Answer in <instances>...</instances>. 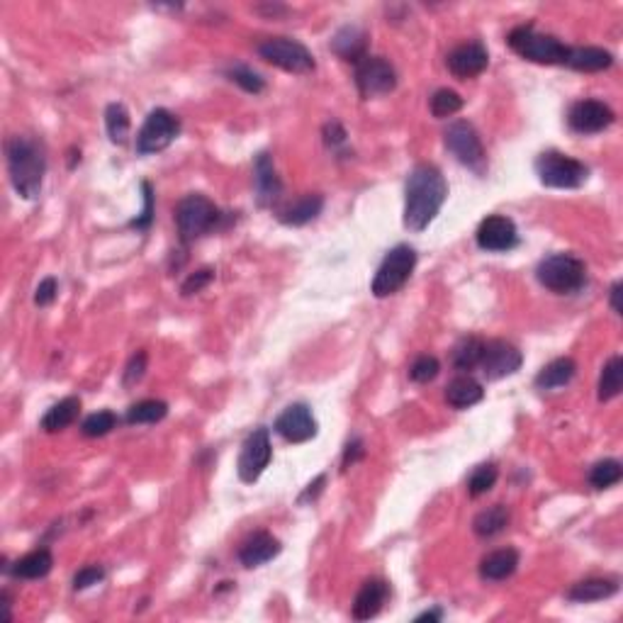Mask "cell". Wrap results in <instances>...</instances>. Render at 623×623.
Listing matches in <instances>:
<instances>
[{"label":"cell","mask_w":623,"mask_h":623,"mask_svg":"<svg viewBox=\"0 0 623 623\" xmlns=\"http://www.w3.org/2000/svg\"><path fill=\"white\" fill-rule=\"evenodd\" d=\"M623 387V360L621 356H614L606 360V366L602 368V377H599V400L609 402L621 394Z\"/></svg>","instance_id":"obj_31"},{"label":"cell","mask_w":623,"mask_h":623,"mask_svg":"<svg viewBox=\"0 0 623 623\" xmlns=\"http://www.w3.org/2000/svg\"><path fill=\"white\" fill-rule=\"evenodd\" d=\"M56 293H59L56 278H44V280L37 285V290H35V304H37V307L52 304L56 300Z\"/></svg>","instance_id":"obj_44"},{"label":"cell","mask_w":623,"mask_h":623,"mask_svg":"<svg viewBox=\"0 0 623 623\" xmlns=\"http://www.w3.org/2000/svg\"><path fill=\"white\" fill-rule=\"evenodd\" d=\"M497 477H499V470H497V465H492V463L477 465L475 473L467 480V492H470V497L487 495V492L495 487Z\"/></svg>","instance_id":"obj_37"},{"label":"cell","mask_w":623,"mask_h":623,"mask_svg":"<svg viewBox=\"0 0 623 623\" xmlns=\"http://www.w3.org/2000/svg\"><path fill=\"white\" fill-rule=\"evenodd\" d=\"M181 132V122L175 117L174 112L164 110V108H156L147 115L144 125L139 129L137 134V154L149 156L158 154L174 144V139L178 137Z\"/></svg>","instance_id":"obj_9"},{"label":"cell","mask_w":623,"mask_h":623,"mask_svg":"<svg viewBox=\"0 0 623 623\" xmlns=\"http://www.w3.org/2000/svg\"><path fill=\"white\" fill-rule=\"evenodd\" d=\"M321 207H324V198H321V195H303V198H297V200L290 202V205H285L283 210L278 212V220L283 222V224H287V227H303L307 222L320 217Z\"/></svg>","instance_id":"obj_21"},{"label":"cell","mask_w":623,"mask_h":623,"mask_svg":"<svg viewBox=\"0 0 623 623\" xmlns=\"http://www.w3.org/2000/svg\"><path fill=\"white\" fill-rule=\"evenodd\" d=\"M230 78L234 83H239L241 88L247 93H261L263 88H266V83H263V78L256 74V71H251L248 66H241V64H237V66H231L230 69Z\"/></svg>","instance_id":"obj_40"},{"label":"cell","mask_w":623,"mask_h":623,"mask_svg":"<svg viewBox=\"0 0 623 623\" xmlns=\"http://www.w3.org/2000/svg\"><path fill=\"white\" fill-rule=\"evenodd\" d=\"M115 426H117V417H115L110 409H102V412L91 414V417L83 422V433H85L88 439H98V436L110 433Z\"/></svg>","instance_id":"obj_38"},{"label":"cell","mask_w":623,"mask_h":623,"mask_svg":"<svg viewBox=\"0 0 623 623\" xmlns=\"http://www.w3.org/2000/svg\"><path fill=\"white\" fill-rule=\"evenodd\" d=\"M102 578H105V570L101 565H85L76 572L74 589H88V587L102 582Z\"/></svg>","instance_id":"obj_42"},{"label":"cell","mask_w":623,"mask_h":623,"mask_svg":"<svg viewBox=\"0 0 623 623\" xmlns=\"http://www.w3.org/2000/svg\"><path fill=\"white\" fill-rule=\"evenodd\" d=\"M5 154H8L10 183L15 193L25 200L39 198L46 174L44 147L32 137H12L5 144Z\"/></svg>","instance_id":"obj_2"},{"label":"cell","mask_w":623,"mask_h":623,"mask_svg":"<svg viewBox=\"0 0 623 623\" xmlns=\"http://www.w3.org/2000/svg\"><path fill=\"white\" fill-rule=\"evenodd\" d=\"M214 278V271L212 268H202L198 273L188 275V280L183 283V295H195L200 293L202 287H207Z\"/></svg>","instance_id":"obj_43"},{"label":"cell","mask_w":623,"mask_h":623,"mask_svg":"<svg viewBox=\"0 0 623 623\" xmlns=\"http://www.w3.org/2000/svg\"><path fill=\"white\" fill-rule=\"evenodd\" d=\"M621 283H614L611 285V307H614L616 314H621Z\"/></svg>","instance_id":"obj_49"},{"label":"cell","mask_w":623,"mask_h":623,"mask_svg":"<svg viewBox=\"0 0 623 623\" xmlns=\"http://www.w3.org/2000/svg\"><path fill=\"white\" fill-rule=\"evenodd\" d=\"M536 174L538 181L548 188H579L587 181L589 168L572 156L546 151L536 158Z\"/></svg>","instance_id":"obj_7"},{"label":"cell","mask_w":623,"mask_h":623,"mask_svg":"<svg viewBox=\"0 0 623 623\" xmlns=\"http://www.w3.org/2000/svg\"><path fill=\"white\" fill-rule=\"evenodd\" d=\"M536 278L543 287H548L550 293L570 295L578 293L587 280V268L578 256L572 254H553L543 258L536 268Z\"/></svg>","instance_id":"obj_5"},{"label":"cell","mask_w":623,"mask_h":623,"mask_svg":"<svg viewBox=\"0 0 623 623\" xmlns=\"http://www.w3.org/2000/svg\"><path fill=\"white\" fill-rule=\"evenodd\" d=\"M439 370H441V363L436 360V358L419 356L412 363V368H409V377H412L414 383H422V385H426V383H431V380H436Z\"/></svg>","instance_id":"obj_39"},{"label":"cell","mask_w":623,"mask_h":623,"mask_svg":"<svg viewBox=\"0 0 623 623\" xmlns=\"http://www.w3.org/2000/svg\"><path fill=\"white\" fill-rule=\"evenodd\" d=\"M366 456V446H363V441L360 439H353L346 446V450H344V470L346 467H351V465H356L358 460L363 458Z\"/></svg>","instance_id":"obj_46"},{"label":"cell","mask_w":623,"mask_h":623,"mask_svg":"<svg viewBox=\"0 0 623 623\" xmlns=\"http://www.w3.org/2000/svg\"><path fill=\"white\" fill-rule=\"evenodd\" d=\"M523 363L522 351L516 349L514 344L505 339H492L485 341V349H482V360H480V368L487 376V380H502L506 376H514Z\"/></svg>","instance_id":"obj_13"},{"label":"cell","mask_w":623,"mask_h":623,"mask_svg":"<svg viewBox=\"0 0 623 623\" xmlns=\"http://www.w3.org/2000/svg\"><path fill=\"white\" fill-rule=\"evenodd\" d=\"M390 587L383 579H368L363 587L358 589L356 602H353V619L356 621H368L373 616L380 614V609L387 602Z\"/></svg>","instance_id":"obj_20"},{"label":"cell","mask_w":623,"mask_h":623,"mask_svg":"<svg viewBox=\"0 0 623 623\" xmlns=\"http://www.w3.org/2000/svg\"><path fill=\"white\" fill-rule=\"evenodd\" d=\"M142 188H144V212H142V217L132 222V227L147 230L149 224H151V217H154V198H151V185L144 183Z\"/></svg>","instance_id":"obj_45"},{"label":"cell","mask_w":623,"mask_h":623,"mask_svg":"<svg viewBox=\"0 0 623 623\" xmlns=\"http://www.w3.org/2000/svg\"><path fill=\"white\" fill-rule=\"evenodd\" d=\"M449 198V183L436 166L419 164L407 178L404 188V227L424 231Z\"/></svg>","instance_id":"obj_1"},{"label":"cell","mask_w":623,"mask_h":623,"mask_svg":"<svg viewBox=\"0 0 623 623\" xmlns=\"http://www.w3.org/2000/svg\"><path fill=\"white\" fill-rule=\"evenodd\" d=\"M578 373V363L572 358H555L536 376V387L538 390H558L565 387Z\"/></svg>","instance_id":"obj_27"},{"label":"cell","mask_w":623,"mask_h":623,"mask_svg":"<svg viewBox=\"0 0 623 623\" xmlns=\"http://www.w3.org/2000/svg\"><path fill=\"white\" fill-rule=\"evenodd\" d=\"M324 482H327V475L317 477V480H314V482H312V485L307 487V492H304V495L300 497V502H307L310 497H312V499H314V497H317L321 492V485H324Z\"/></svg>","instance_id":"obj_48"},{"label":"cell","mask_w":623,"mask_h":623,"mask_svg":"<svg viewBox=\"0 0 623 623\" xmlns=\"http://www.w3.org/2000/svg\"><path fill=\"white\" fill-rule=\"evenodd\" d=\"M222 220L220 207L200 193L185 195L183 200L175 205V227L183 244H190L195 239L205 237L207 231L217 227Z\"/></svg>","instance_id":"obj_3"},{"label":"cell","mask_w":623,"mask_h":623,"mask_svg":"<svg viewBox=\"0 0 623 623\" xmlns=\"http://www.w3.org/2000/svg\"><path fill=\"white\" fill-rule=\"evenodd\" d=\"M356 85L363 98L387 95L397 85V74L383 56H366L356 64Z\"/></svg>","instance_id":"obj_12"},{"label":"cell","mask_w":623,"mask_h":623,"mask_svg":"<svg viewBox=\"0 0 623 623\" xmlns=\"http://www.w3.org/2000/svg\"><path fill=\"white\" fill-rule=\"evenodd\" d=\"M441 619H443V611H441V609H431V611H424V614L417 616V623L441 621Z\"/></svg>","instance_id":"obj_50"},{"label":"cell","mask_w":623,"mask_h":623,"mask_svg":"<svg viewBox=\"0 0 623 623\" xmlns=\"http://www.w3.org/2000/svg\"><path fill=\"white\" fill-rule=\"evenodd\" d=\"M485 397V390L477 383L475 377L470 376H458L453 377L446 387V402L453 407V409H467L473 404L482 402Z\"/></svg>","instance_id":"obj_24"},{"label":"cell","mask_w":623,"mask_h":623,"mask_svg":"<svg viewBox=\"0 0 623 623\" xmlns=\"http://www.w3.org/2000/svg\"><path fill=\"white\" fill-rule=\"evenodd\" d=\"M144 370H147V351H137L134 356H132V360H129L127 370H125V387H132L137 385L139 380L144 377Z\"/></svg>","instance_id":"obj_41"},{"label":"cell","mask_w":623,"mask_h":623,"mask_svg":"<svg viewBox=\"0 0 623 623\" xmlns=\"http://www.w3.org/2000/svg\"><path fill=\"white\" fill-rule=\"evenodd\" d=\"M443 142H446V149L458 158L460 164L473 168L477 174L485 171V147L480 142L477 129L467 119L450 122L446 132H443Z\"/></svg>","instance_id":"obj_8"},{"label":"cell","mask_w":623,"mask_h":623,"mask_svg":"<svg viewBox=\"0 0 623 623\" xmlns=\"http://www.w3.org/2000/svg\"><path fill=\"white\" fill-rule=\"evenodd\" d=\"M168 414V404L164 400H142V402L132 404L127 409L129 424H156L166 419Z\"/></svg>","instance_id":"obj_34"},{"label":"cell","mask_w":623,"mask_h":623,"mask_svg":"<svg viewBox=\"0 0 623 623\" xmlns=\"http://www.w3.org/2000/svg\"><path fill=\"white\" fill-rule=\"evenodd\" d=\"M509 519L512 514L506 509L505 505H495L490 509H482L477 514L475 522H473V531L480 536V538H492L497 533H502L509 526Z\"/></svg>","instance_id":"obj_30"},{"label":"cell","mask_w":623,"mask_h":623,"mask_svg":"<svg viewBox=\"0 0 623 623\" xmlns=\"http://www.w3.org/2000/svg\"><path fill=\"white\" fill-rule=\"evenodd\" d=\"M78 412H81V400L78 397H64L61 402H56L54 407L46 409V414L42 417V429L46 433L64 431L66 426H71L76 422Z\"/></svg>","instance_id":"obj_28"},{"label":"cell","mask_w":623,"mask_h":623,"mask_svg":"<svg viewBox=\"0 0 623 623\" xmlns=\"http://www.w3.org/2000/svg\"><path fill=\"white\" fill-rule=\"evenodd\" d=\"M519 568V553L514 548H502L490 553L480 562V578L487 582H502V579L512 578Z\"/></svg>","instance_id":"obj_23"},{"label":"cell","mask_w":623,"mask_h":623,"mask_svg":"<svg viewBox=\"0 0 623 623\" xmlns=\"http://www.w3.org/2000/svg\"><path fill=\"white\" fill-rule=\"evenodd\" d=\"M275 431L290 443H304L317 436V419L307 404H290L275 419Z\"/></svg>","instance_id":"obj_16"},{"label":"cell","mask_w":623,"mask_h":623,"mask_svg":"<svg viewBox=\"0 0 623 623\" xmlns=\"http://www.w3.org/2000/svg\"><path fill=\"white\" fill-rule=\"evenodd\" d=\"M623 467L619 460H599L592 470H589V485L595 490H606V487H614L616 482H621Z\"/></svg>","instance_id":"obj_35"},{"label":"cell","mask_w":623,"mask_h":623,"mask_svg":"<svg viewBox=\"0 0 623 623\" xmlns=\"http://www.w3.org/2000/svg\"><path fill=\"white\" fill-rule=\"evenodd\" d=\"M254 185H256V202L258 207H271L280 198V178L275 175L273 158L266 151H261L254 161Z\"/></svg>","instance_id":"obj_18"},{"label":"cell","mask_w":623,"mask_h":623,"mask_svg":"<svg viewBox=\"0 0 623 623\" xmlns=\"http://www.w3.org/2000/svg\"><path fill=\"white\" fill-rule=\"evenodd\" d=\"M129 112L122 102H110L105 110V127L110 134L112 144H125L129 137Z\"/></svg>","instance_id":"obj_33"},{"label":"cell","mask_w":623,"mask_h":623,"mask_svg":"<svg viewBox=\"0 0 623 623\" xmlns=\"http://www.w3.org/2000/svg\"><path fill=\"white\" fill-rule=\"evenodd\" d=\"M475 237L477 247L482 248V251H495V254L512 251L519 244L516 224H514V220L505 217V214H492V217L480 222Z\"/></svg>","instance_id":"obj_14"},{"label":"cell","mask_w":623,"mask_h":623,"mask_svg":"<svg viewBox=\"0 0 623 623\" xmlns=\"http://www.w3.org/2000/svg\"><path fill=\"white\" fill-rule=\"evenodd\" d=\"M506 42H509V46H512L516 54L522 56V59H529L533 64L555 66L568 61L570 46L562 44L560 39L550 37V35L536 32L531 25L512 29V35H509Z\"/></svg>","instance_id":"obj_4"},{"label":"cell","mask_w":623,"mask_h":623,"mask_svg":"<svg viewBox=\"0 0 623 623\" xmlns=\"http://www.w3.org/2000/svg\"><path fill=\"white\" fill-rule=\"evenodd\" d=\"M619 592V582L609 578H592L582 579L578 585L572 587L568 592L570 602H578V604H587V602H602V599H609Z\"/></svg>","instance_id":"obj_26"},{"label":"cell","mask_w":623,"mask_h":623,"mask_svg":"<svg viewBox=\"0 0 623 623\" xmlns=\"http://www.w3.org/2000/svg\"><path fill=\"white\" fill-rule=\"evenodd\" d=\"M487 61H490V54L482 42H467V44L456 46L449 54V71L456 78H475L487 69Z\"/></svg>","instance_id":"obj_17"},{"label":"cell","mask_w":623,"mask_h":623,"mask_svg":"<svg viewBox=\"0 0 623 623\" xmlns=\"http://www.w3.org/2000/svg\"><path fill=\"white\" fill-rule=\"evenodd\" d=\"M280 541L275 538L273 533L256 531L254 536H248L244 546L239 548V560L244 568H261L280 553Z\"/></svg>","instance_id":"obj_19"},{"label":"cell","mask_w":623,"mask_h":623,"mask_svg":"<svg viewBox=\"0 0 623 623\" xmlns=\"http://www.w3.org/2000/svg\"><path fill=\"white\" fill-rule=\"evenodd\" d=\"M271 458H273V449H271L268 429L251 431L247 441H244V446H241V453H239L237 473L241 477V482H256L258 477L263 475Z\"/></svg>","instance_id":"obj_11"},{"label":"cell","mask_w":623,"mask_h":623,"mask_svg":"<svg viewBox=\"0 0 623 623\" xmlns=\"http://www.w3.org/2000/svg\"><path fill=\"white\" fill-rule=\"evenodd\" d=\"M324 139H327V144H331V147H339V144L346 142V129L341 127L339 122H329L324 127Z\"/></svg>","instance_id":"obj_47"},{"label":"cell","mask_w":623,"mask_h":623,"mask_svg":"<svg viewBox=\"0 0 623 623\" xmlns=\"http://www.w3.org/2000/svg\"><path fill=\"white\" fill-rule=\"evenodd\" d=\"M331 49H334L341 59L358 64L360 59H366L368 56V35L360 28H356V25H346V28H341L339 32L334 35Z\"/></svg>","instance_id":"obj_22"},{"label":"cell","mask_w":623,"mask_h":623,"mask_svg":"<svg viewBox=\"0 0 623 623\" xmlns=\"http://www.w3.org/2000/svg\"><path fill=\"white\" fill-rule=\"evenodd\" d=\"M258 54L266 59L268 64L278 66L290 74H310L314 71V59L310 49L300 42L287 37H271L258 44Z\"/></svg>","instance_id":"obj_10"},{"label":"cell","mask_w":623,"mask_h":623,"mask_svg":"<svg viewBox=\"0 0 623 623\" xmlns=\"http://www.w3.org/2000/svg\"><path fill=\"white\" fill-rule=\"evenodd\" d=\"M482 349H485V341H480L477 336H465L456 344L453 349V366L458 370H475L482 360Z\"/></svg>","instance_id":"obj_32"},{"label":"cell","mask_w":623,"mask_h":623,"mask_svg":"<svg viewBox=\"0 0 623 623\" xmlns=\"http://www.w3.org/2000/svg\"><path fill=\"white\" fill-rule=\"evenodd\" d=\"M54 568V555L46 548L32 550L12 565V575L20 579H42Z\"/></svg>","instance_id":"obj_29"},{"label":"cell","mask_w":623,"mask_h":623,"mask_svg":"<svg viewBox=\"0 0 623 623\" xmlns=\"http://www.w3.org/2000/svg\"><path fill=\"white\" fill-rule=\"evenodd\" d=\"M565 64L575 71L595 74V71H604L614 64V54L606 49H599V46H578V49H570Z\"/></svg>","instance_id":"obj_25"},{"label":"cell","mask_w":623,"mask_h":623,"mask_svg":"<svg viewBox=\"0 0 623 623\" xmlns=\"http://www.w3.org/2000/svg\"><path fill=\"white\" fill-rule=\"evenodd\" d=\"M460 110H463V98L458 93L450 91V88H441V91L433 93V98H431V115L433 117H453Z\"/></svg>","instance_id":"obj_36"},{"label":"cell","mask_w":623,"mask_h":623,"mask_svg":"<svg viewBox=\"0 0 623 623\" xmlns=\"http://www.w3.org/2000/svg\"><path fill=\"white\" fill-rule=\"evenodd\" d=\"M414 266H417V251L407 244L394 247L385 256V261L377 268L373 278V295L376 297H390L397 290H402L407 280L412 278Z\"/></svg>","instance_id":"obj_6"},{"label":"cell","mask_w":623,"mask_h":623,"mask_svg":"<svg viewBox=\"0 0 623 623\" xmlns=\"http://www.w3.org/2000/svg\"><path fill=\"white\" fill-rule=\"evenodd\" d=\"M614 110L602 101H579L570 108L568 125L578 134H596L614 125Z\"/></svg>","instance_id":"obj_15"}]
</instances>
